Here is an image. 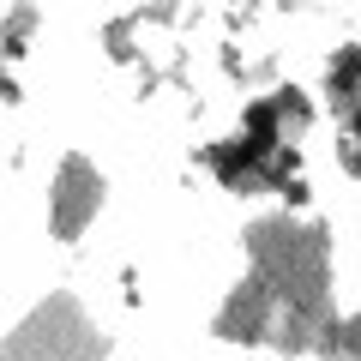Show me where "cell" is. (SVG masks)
Wrapping results in <instances>:
<instances>
[{"label":"cell","mask_w":361,"mask_h":361,"mask_svg":"<svg viewBox=\"0 0 361 361\" xmlns=\"http://www.w3.org/2000/svg\"><path fill=\"white\" fill-rule=\"evenodd\" d=\"M277 313H283L277 289L253 271V277L229 295V307L217 313V337H229V343H265V337L277 331Z\"/></svg>","instance_id":"obj_2"},{"label":"cell","mask_w":361,"mask_h":361,"mask_svg":"<svg viewBox=\"0 0 361 361\" xmlns=\"http://www.w3.org/2000/svg\"><path fill=\"white\" fill-rule=\"evenodd\" d=\"M103 211V180L90 175L85 157H66L61 163V180H54V199H49V223L54 235H66V241H78L85 235V223Z\"/></svg>","instance_id":"obj_1"}]
</instances>
